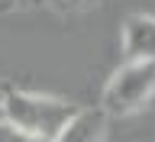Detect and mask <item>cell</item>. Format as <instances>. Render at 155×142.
I'll return each mask as SVG.
<instances>
[{
  "instance_id": "6da1fadb",
  "label": "cell",
  "mask_w": 155,
  "mask_h": 142,
  "mask_svg": "<svg viewBox=\"0 0 155 142\" xmlns=\"http://www.w3.org/2000/svg\"><path fill=\"white\" fill-rule=\"evenodd\" d=\"M74 110H78L74 100L39 94V91H23V87H7V100H3V116L42 142L55 139L58 129L74 116Z\"/></svg>"
},
{
  "instance_id": "7a4b0ae2",
  "label": "cell",
  "mask_w": 155,
  "mask_h": 142,
  "mask_svg": "<svg viewBox=\"0 0 155 142\" xmlns=\"http://www.w3.org/2000/svg\"><path fill=\"white\" fill-rule=\"evenodd\" d=\"M155 97V61L126 58L107 81L100 94V110L107 116H133Z\"/></svg>"
},
{
  "instance_id": "3957f363",
  "label": "cell",
  "mask_w": 155,
  "mask_h": 142,
  "mask_svg": "<svg viewBox=\"0 0 155 142\" xmlns=\"http://www.w3.org/2000/svg\"><path fill=\"white\" fill-rule=\"evenodd\" d=\"M110 116L100 107H78L74 116L68 120L52 142H107Z\"/></svg>"
},
{
  "instance_id": "277c9868",
  "label": "cell",
  "mask_w": 155,
  "mask_h": 142,
  "mask_svg": "<svg viewBox=\"0 0 155 142\" xmlns=\"http://www.w3.org/2000/svg\"><path fill=\"white\" fill-rule=\"evenodd\" d=\"M123 55L139 61H155V16L129 13L123 23Z\"/></svg>"
},
{
  "instance_id": "5b68a950",
  "label": "cell",
  "mask_w": 155,
  "mask_h": 142,
  "mask_svg": "<svg viewBox=\"0 0 155 142\" xmlns=\"http://www.w3.org/2000/svg\"><path fill=\"white\" fill-rule=\"evenodd\" d=\"M104 0H45V7H52L58 16H81L87 10L100 7Z\"/></svg>"
},
{
  "instance_id": "8992f818",
  "label": "cell",
  "mask_w": 155,
  "mask_h": 142,
  "mask_svg": "<svg viewBox=\"0 0 155 142\" xmlns=\"http://www.w3.org/2000/svg\"><path fill=\"white\" fill-rule=\"evenodd\" d=\"M0 142H42V139H36V136H29L26 129H19V126H13L3 116L0 120Z\"/></svg>"
},
{
  "instance_id": "52a82bcc",
  "label": "cell",
  "mask_w": 155,
  "mask_h": 142,
  "mask_svg": "<svg viewBox=\"0 0 155 142\" xmlns=\"http://www.w3.org/2000/svg\"><path fill=\"white\" fill-rule=\"evenodd\" d=\"M45 7V0H0V13H29Z\"/></svg>"
},
{
  "instance_id": "ba28073f",
  "label": "cell",
  "mask_w": 155,
  "mask_h": 142,
  "mask_svg": "<svg viewBox=\"0 0 155 142\" xmlns=\"http://www.w3.org/2000/svg\"><path fill=\"white\" fill-rule=\"evenodd\" d=\"M7 81H0V120H3V100H7Z\"/></svg>"
}]
</instances>
